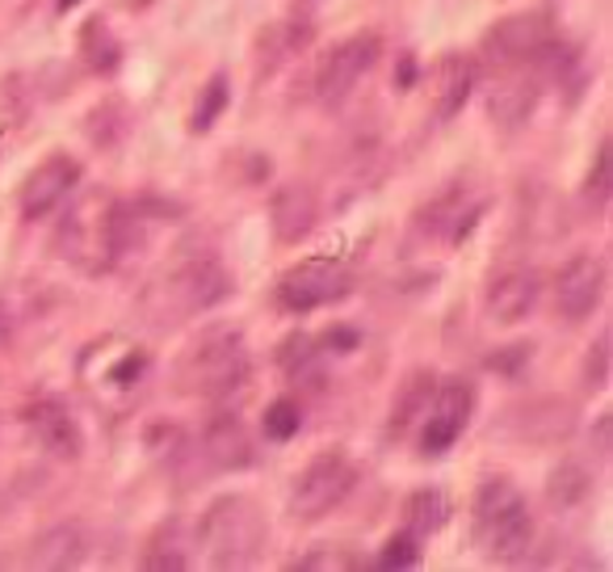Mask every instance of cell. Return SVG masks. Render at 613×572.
<instances>
[{
  "label": "cell",
  "instance_id": "obj_6",
  "mask_svg": "<svg viewBox=\"0 0 613 572\" xmlns=\"http://www.w3.org/2000/svg\"><path fill=\"white\" fill-rule=\"evenodd\" d=\"M232 291V278L227 270L214 261V257H186L181 266L156 278V287L148 291V307L161 325H173V320H186L193 312H211L214 303L227 300Z\"/></svg>",
  "mask_w": 613,
  "mask_h": 572
},
{
  "label": "cell",
  "instance_id": "obj_3",
  "mask_svg": "<svg viewBox=\"0 0 613 572\" xmlns=\"http://www.w3.org/2000/svg\"><path fill=\"white\" fill-rule=\"evenodd\" d=\"M198 547L211 569H248L266 547V514L248 497H219L198 522Z\"/></svg>",
  "mask_w": 613,
  "mask_h": 572
},
{
  "label": "cell",
  "instance_id": "obj_22",
  "mask_svg": "<svg viewBox=\"0 0 613 572\" xmlns=\"http://www.w3.org/2000/svg\"><path fill=\"white\" fill-rule=\"evenodd\" d=\"M84 560V535L81 526L59 522L38 544H34V569H76Z\"/></svg>",
  "mask_w": 613,
  "mask_h": 572
},
{
  "label": "cell",
  "instance_id": "obj_38",
  "mask_svg": "<svg viewBox=\"0 0 613 572\" xmlns=\"http://www.w3.org/2000/svg\"><path fill=\"white\" fill-rule=\"evenodd\" d=\"M9 337H13V320H9V307L0 303V350L9 346Z\"/></svg>",
  "mask_w": 613,
  "mask_h": 572
},
{
  "label": "cell",
  "instance_id": "obj_15",
  "mask_svg": "<svg viewBox=\"0 0 613 572\" xmlns=\"http://www.w3.org/2000/svg\"><path fill=\"white\" fill-rule=\"evenodd\" d=\"M483 211H487V198L467 186H450L437 202H428L421 211V223L425 232H433L441 245H462L475 227H480Z\"/></svg>",
  "mask_w": 613,
  "mask_h": 572
},
{
  "label": "cell",
  "instance_id": "obj_11",
  "mask_svg": "<svg viewBox=\"0 0 613 572\" xmlns=\"http://www.w3.org/2000/svg\"><path fill=\"white\" fill-rule=\"evenodd\" d=\"M551 38H555L551 17L530 9V13H512L505 22H496V26L487 30V43L483 47H487L492 63L508 68V63H533L538 55L551 47Z\"/></svg>",
  "mask_w": 613,
  "mask_h": 572
},
{
  "label": "cell",
  "instance_id": "obj_10",
  "mask_svg": "<svg viewBox=\"0 0 613 572\" xmlns=\"http://www.w3.org/2000/svg\"><path fill=\"white\" fill-rule=\"evenodd\" d=\"M471 409H475V392L471 383L462 380H446L437 387L433 405L425 412V430H421V455L425 459H441L453 442L462 437L467 421H471Z\"/></svg>",
  "mask_w": 613,
  "mask_h": 572
},
{
  "label": "cell",
  "instance_id": "obj_16",
  "mask_svg": "<svg viewBox=\"0 0 613 572\" xmlns=\"http://www.w3.org/2000/svg\"><path fill=\"white\" fill-rule=\"evenodd\" d=\"M538 102V77H533V63H508L505 77H496L487 89V114L500 131H517L526 127V118L533 114Z\"/></svg>",
  "mask_w": 613,
  "mask_h": 572
},
{
  "label": "cell",
  "instance_id": "obj_18",
  "mask_svg": "<svg viewBox=\"0 0 613 572\" xmlns=\"http://www.w3.org/2000/svg\"><path fill=\"white\" fill-rule=\"evenodd\" d=\"M202 455H207V464L219 467V471H240V467L257 464L252 437H248V430H244L232 412L211 417V425H207V434H202Z\"/></svg>",
  "mask_w": 613,
  "mask_h": 572
},
{
  "label": "cell",
  "instance_id": "obj_13",
  "mask_svg": "<svg viewBox=\"0 0 613 572\" xmlns=\"http://www.w3.org/2000/svg\"><path fill=\"white\" fill-rule=\"evenodd\" d=\"M22 421H26L30 437H34V446H38L43 455L63 459V464L81 459V451H84L81 425H76V417L68 412V405H63L59 396H38Z\"/></svg>",
  "mask_w": 613,
  "mask_h": 572
},
{
  "label": "cell",
  "instance_id": "obj_21",
  "mask_svg": "<svg viewBox=\"0 0 613 572\" xmlns=\"http://www.w3.org/2000/svg\"><path fill=\"white\" fill-rule=\"evenodd\" d=\"M316 38V26H307V22H298V17H282V22H273V26L261 30V38H257V55H261V68L273 72V68H282L286 59L303 51L307 43Z\"/></svg>",
  "mask_w": 613,
  "mask_h": 572
},
{
  "label": "cell",
  "instance_id": "obj_9",
  "mask_svg": "<svg viewBox=\"0 0 613 572\" xmlns=\"http://www.w3.org/2000/svg\"><path fill=\"white\" fill-rule=\"evenodd\" d=\"M353 291V273L337 257H307L282 273L278 282V303L291 312H316L328 303L345 300Z\"/></svg>",
  "mask_w": 613,
  "mask_h": 572
},
{
  "label": "cell",
  "instance_id": "obj_36",
  "mask_svg": "<svg viewBox=\"0 0 613 572\" xmlns=\"http://www.w3.org/2000/svg\"><path fill=\"white\" fill-rule=\"evenodd\" d=\"M396 84H400V89H408V84H416V59H412V55H403V59H400V72H396Z\"/></svg>",
  "mask_w": 613,
  "mask_h": 572
},
{
  "label": "cell",
  "instance_id": "obj_28",
  "mask_svg": "<svg viewBox=\"0 0 613 572\" xmlns=\"http://www.w3.org/2000/svg\"><path fill=\"white\" fill-rule=\"evenodd\" d=\"M585 194L597 211H605V202H610V194H613V143L610 139H601V148H597V156H592Z\"/></svg>",
  "mask_w": 613,
  "mask_h": 572
},
{
  "label": "cell",
  "instance_id": "obj_2",
  "mask_svg": "<svg viewBox=\"0 0 613 572\" xmlns=\"http://www.w3.org/2000/svg\"><path fill=\"white\" fill-rule=\"evenodd\" d=\"M148 371H152V354L127 332H106V337L89 341L76 358V380H81L84 396L106 417H122L139 405V396L148 387Z\"/></svg>",
  "mask_w": 613,
  "mask_h": 572
},
{
  "label": "cell",
  "instance_id": "obj_32",
  "mask_svg": "<svg viewBox=\"0 0 613 572\" xmlns=\"http://www.w3.org/2000/svg\"><path fill=\"white\" fill-rule=\"evenodd\" d=\"M425 400H428V375H412V380L403 383L400 400H396V417H391V425H396V430H403L412 412L425 409Z\"/></svg>",
  "mask_w": 613,
  "mask_h": 572
},
{
  "label": "cell",
  "instance_id": "obj_8",
  "mask_svg": "<svg viewBox=\"0 0 613 572\" xmlns=\"http://www.w3.org/2000/svg\"><path fill=\"white\" fill-rule=\"evenodd\" d=\"M378 51H382L378 34H353L345 43L328 47L323 59L316 63V72H311V97L320 106H341L357 89V81L378 63Z\"/></svg>",
  "mask_w": 613,
  "mask_h": 572
},
{
  "label": "cell",
  "instance_id": "obj_5",
  "mask_svg": "<svg viewBox=\"0 0 613 572\" xmlns=\"http://www.w3.org/2000/svg\"><path fill=\"white\" fill-rule=\"evenodd\" d=\"M475 539L483 544V551L500 564H512L526 556V547L533 539V518L530 505L521 489L505 480V476H492L483 480L480 497H475Z\"/></svg>",
  "mask_w": 613,
  "mask_h": 572
},
{
  "label": "cell",
  "instance_id": "obj_7",
  "mask_svg": "<svg viewBox=\"0 0 613 572\" xmlns=\"http://www.w3.org/2000/svg\"><path fill=\"white\" fill-rule=\"evenodd\" d=\"M353 485H357V467L349 464L345 455L328 451L320 459H311V464L298 471V480H294L291 489V518L294 522L328 518L349 492H353Z\"/></svg>",
  "mask_w": 613,
  "mask_h": 572
},
{
  "label": "cell",
  "instance_id": "obj_14",
  "mask_svg": "<svg viewBox=\"0 0 613 572\" xmlns=\"http://www.w3.org/2000/svg\"><path fill=\"white\" fill-rule=\"evenodd\" d=\"M81 186V164L72 156H47L38 168H30V177L22 182V215L26 219H43L59 211L72 194Z\"/></svg>",
  "mask_w": 613,
  "mask_h": 572
},
{
  "label": "cell",
  "instance_id": "obj_40",
  "mask_svg": "<svg viewBox=\"0 0 613 572\" xmlns=\"http://www.w3.org/2000/svg\"><path fill=\"white\" fill-rule=\"evenodd\" d=\"M72 4H76V0H59V9H72Z\"/></svg>",
  "mask_w": 613,
  "mask_h": 572
},
{
  "label": "cell",
  "instance_id": "obj_34",
  "mask_svg": "<svg viewBox=\"0 0 613 572\" xmlns=\"http://www.w3.org/2000/svg\"><path fill=\"white\" fill-rule=\"evenodd\" d=\"M337 556H328V547H316V556L294 560V569H353V556H345L341 547H332Z\"/></svg>",
  "mask_w": 613,
  "mask_h": 572
},
{
  "label": "cell",
  "instance_id": "obj_37",
  "mask_svg": "<svg viewBox=\"0 0 613 572\" xmlns=\"http://www.w3.org/2000/svg\"><path fill=\"white\" fill-rule=\"evenodd\" d=\"M597 455L601 459L610 455V417H601V425H597Z\"/></svg>",
  "mask_w": 613,
  "mask_h": 572
},
{
  "label": "cell",
  "instance_id": "obj_17",
  "mask_svg": "<svg viewBox=\"0 0 613 572\" xmlns=\"http://www.w3.org/2000/svg\"><path fill=\"white\" fill-rule=\"evenodd\" d=\"M538 303V270L533 266H508L487 287V320L492 325H521Z\"/></svg>",
  "mask_w": 613,
  "mask_h": 572
},
{
  "label": "cell",
  "instance_id": "obj_19",
  "mask_svg": "<svg viewBox=\"0 0 613 572\" xmlns=\"http://www.w3.org/2000/svg\"><path fill=\"white\" fill-rule=\"evenodd\" d=\"M316 219H320V202H316V190L303 186V182L278 190V198L269 202V223H273V236H278L282 245L303 241V236L316 227Z\"/></svg>",
  "mask_w": 613,
  "mask_h": 572
},
{
  "label": "cell",
  "instance_id": "obj_35",
  "mask_svg": "<svg viewBox=\"0 0 613 572\" xmlns=\"http://www.w3.org/2000/svg\"><path fill=\"white\" fill-rule=\"evenodd\" d=\"M316 341H320L323 354H349V350L357 346V332H353V328H328Z\"/></svg>",
  "mask_w": 613,
  "mask_h": 572
},
{
  "label": "cell",
  "instance_id": "obj_20",
  "mask_svg": "<svg viewBox=\"0 0 613 572\" xmlns=\"http://www.w3.org/2000/svg\"><path fill=\"white\" fill-rule=\"evenodd\" d=\"M475 81H480V68L471 55H446L441 68H437V93H433V109L441 122H450L458 109L471 102L475 93Z\"/></svg>",
  "mask_w": 613,
  "mask_h": 572
},
{
  "label": "cell",
  "instance_id": "obj_23",
  "mask_svg": "<svg viewBox=\"0 0 613 572\" xmlns=\"http://www.w3.org/2000/svg\"><path fill=\"white\" fill-rule=\"evenodd\" d=\"M143 569L148 572L189 569V544H186V530H181V522L177 518H168L156 526L152 544H148V551H143Z\"/></svg>",
  "mask_w": 613,
  "mask_h": 572
},
{
  "label": "cell",
  "instance_id": "obj_25",
  "mask_svg": "<svg viewBox=\"0 0 613 572\" xmlns=\"http://www.w3.org/2000/svg\"><path fill=\"white\" fill-rule=\"evenodd\" d=\"M282 366L298 387H320L323 383V350L311 337H291L282 350Z\"/></svg>",
  "mask_w": 613,
  "mask_h": 572
},
{
  "label": "cell",
  "instance_id": "obj_1",
  "mask_svg": "<svg viewBox=\"0 0 613 572\" xmlns=\"http://www.w3.org/2000/svg\"><path fill=\"white\" fill-rule=\"evenodd\" d=\"M55 245L72 266L89 273H106L122 266L134 248L143 245V227L127 202L106 198V194H89L63 215Z\"/></svg>",
  "mask_w": 613,
  "mask_h": 572
},
{
  "label": "cell",
  "instance_id": "obj_31",
  "mask_svg": "<svg viewBox=\"0 0 613 572\" xmlns=\"http://www.w3.org/2000/svg\"><path fill=\"white\" fill-rule=\"evenodd\" d=\"M298 425H303V412L294 400H273L266 409V437H273V442H291Z\"/></svg>",
  "mask_w": 613,
  "mask_h": 572
},
{
  "label": "cell",
  "instance_id": "obj_4",
  "mask_svg": "<svg viewBox=\"0 0 613 572\" xmlns=\"http://www.w3.org/2000/svg\"><path fill=\"white\" fill-rule=\"evenodd\" d=\"M252 375V358H248V341L236 325H214L207 328L186 354L181 380L193 396L207 400H227L236 396Z\"/></svg>",
  "mask_w": 613,
  "mask_h": 572
},
{
  "label": "cell",
  "instance_id": "obj_29",
  "mask_svg": "<svg viewBox=\"0 0 613 572\" xmlns=\"http://www.w3.org/2000/svg\"><path fill=\"white\" fill-rule=\"evenodd\" d=\"M227 109V81L223 77H211V84L198 93V106H193V118H189V127L202 136V131H211L214 122H219V114Z\"/></svg>",
  "mask_w": 613,
  "mask_h": 572
},
{
  "label": "cell",
  "instance_id": "obj_24",
  "mask_svg": "<svg viewBox=\"0 0 613 572\" xmlns=\"http://www.w3.org/2000/svg\"><path fill=\"white\" fill-rule=\"evenodd\" d=\"M403 522H408V530L416 539H428V535H437L450 522V501L437 489H416L403 501Z\"/></svg>",
  "mask_w": 613,
  "mask_h": 572
},
{
  "label": "cell",
  "instance_id": "obj_30",
  "mask_svg": "<svg viewBox=\"0 0 613 572\" xmlns=\"http://www.w3.org/2000/svg\"><path fill=\"white\" fill-rule=\"evenodd\" d=\"M378 564H382V569H416V564H421V539L403 526L400 535H391L387 547L378 551Z\"/></svg>",
  "mask_w": 613,
  "mask_h": 572
},
{
  "label": "cell",
  "instance_id": "obj_27",
  "mask_svg": "<svg viewBox=\"0 0 613 572\" xmlns=\"http://www.w3.org/2000/svg\"><path fill=\"white\" fill-rule=\"evenodd\" d=\"M84 63L97 72V77H109L114 68H118V59H122V51H118V43H114V34L106 30V22L102 17H93L89 26H84Z\"/></svg>",
  "mask_w": 613,
  "mask_h": 572
},
{
  "label": "cell",
  "instance_id": "obj_33",
  "mask_svg": "<svg viewBox=\"0 0 613 572\" xmlns=\"http://www.w3.org/2000/svg\"><path fill=\"white\" fill-rule=\"evenodd\" d=\"M585 383L592 392H605V383H610V332H601V337L592 341L588 362H585Z\"/></svg>",
  "mask_w": 613,
  "mask_h": 572
},
{
  "label": "cell",
  "instance_id": "obj_12",
  "mask_svg": "<svg viewBox=\"0 0 613 572\" xmlns=\"http://www.w3.org/2000/svg\"><path fill=\"white\" fill-rule=\"evenodd\" d=\"M601 295H605V266L592 253L571 257L555 273V307H559V316L567 325H585L588 316L597 312Z\"/></svg>",
  "mask_w": 613,
  "mask_h": 572
},
{
  "label": "cell",
  "instance_id": "obj_26",
  "mask_svg": "<svg viewBox=\"0 0 613 572\" xmlns=\"http://www.w3.org/2000/svg\"><path fill=\"white\" fill-rule=\"evenodd\" d=\"M588 492H592V476L585 464H559L546 480V497L559 505V510H576L585 505Z\"/></svg>",
  "mask_w": 613,
  "mask_h": 572
},
{
  "label": "cell",
  "instance_id": "obj_39",
  "mask_svg": "<svg viewBox=\"0 0 613 572\" xmlns=\"http://www.w3.org/2000/svg\"><path fill=\"white\" fill-rule=\"evenodd\" d=\"M118 4H127V9H143V4H152V0H118Z\"/></svg>",
  "mask_w": 613,
  "mask_h": 572
}]
</instances>
